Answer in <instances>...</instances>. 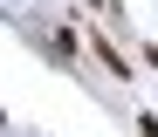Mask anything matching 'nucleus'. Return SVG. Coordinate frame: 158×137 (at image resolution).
<instances>
[{"label": "nucleus", "mask_w": 158, "mask_h": 137, "mask_svg": "<svg viewBox=\"0 0 158 137\" xmlns=\"http://www.w3.org/2000/svg\"><path fill=\"white\" fill-rule=\"evenodd\" d=\"M89 48H96V62L110 69V82H131V55H124L110 34H103V27H89Z\"/></svg>", "instance_id": "obj_1"}, {"label": "nucleus", "mask_w": 158, "mask_h": 137, "mask_svg": "<svg viewBox=\"0 0 158 137\" xmlns=\"http://www.w3.org/2000/svg\"><path fill=\"white\" fill-rule=\"evenodd\" d=\"M138 137H158V117H151V110H138Z\"/></svg>", "instance_id": "obj_2"}, {"label": "nucleus", "mask_w": 158, "mask_h": 137, "mask_svg": "<svg viewBox=\"0 0 158 137\" xmlns=\"http://www.w3.org/2000/svg\"><path fill=\"white\" fill-rule=\"evenodd\" d=\"M151 62H158V41H151Z\"/></svg>", "instance_id": "obj_3"}]
</instances>
